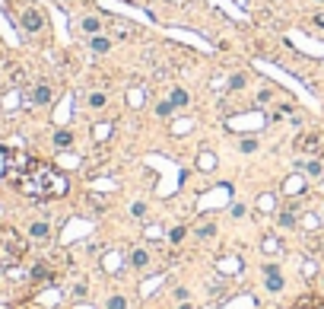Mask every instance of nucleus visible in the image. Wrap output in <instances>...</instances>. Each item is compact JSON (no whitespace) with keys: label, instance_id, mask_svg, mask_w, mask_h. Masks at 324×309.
Masks as SVG:
<instances>
[{"label":"nucleus","instance_id":"16","mask_svg":"<svg viewBox=\"0 0 324 309\" xmlns=\"http://www.w3.org/2000/svg\"><path fill=\"white\" fill-rule=\"evenodd\" d=\"M105 102H108V99H105V92H89V108H102Z\"/></svg>","mask_w":324,"mask_h":309},{"label":"nucleus","instance_id":"13","mask_svg":"<svg viewBox=\"0 0 324 309\" xmlns=\"http://www.w3.org/2000/svg\"><path fill=\"white\" fill-rule=\"evenodd\" d=\"M54 144L57 147H70V144H73V134L70 131H54Z\"/></svg>","mask_w":324,"mask_h":309},{"label":"nucleus","instance_id":"19","mask_svg":"<svg viewBox=\"0 0 324 309\" xmlns=\"http://www.w3.org/2000/svg\"><path fill=\"white\" fill-rule=\"evenodd\" d=\"M45 278H51L48 268H45V264H35V268H32V280H45Z\"/></svg>","mask_w":324,"mask_h":309},{"label":"nucleus","instance_id":"25","mask_svg":"<svg viewBox=\"0 0 324 309\" xmlns=\"http://www.w3.org/2000/svg\"><path fill=\"white\" fill-rule=\"evenodd\" d=\"M175 300H181V303H185V300H188V290L178 287V290H175Z\"/></svg>","mask_w":324,"mask_h":309},{"label":"nucleus","instance_id":"20","mask_svg":"<svg viewBox=\"0 0 324 309\" xmlns=\"http://www.w3.org/2000/svg\"><path fill=\"white\" fill-rule=\"evenodd\" d=\"M105 309H127V300H124V296H111Z\"/></svg>","mask_w":324,"mask_h":309},{"label":"nucleus","instance_id":"27","mask_svg":"<svg viewBox=\"0 0 324 309\" xmlns=\"http://www.w3.org/2000/svg\"><path fill=\"white\" fill-rule=\"evenodd\" d=\"M315 4H324V0H315Z\"/></svg>","mask_w":324,"mask_h":309},{"label":"nucleus","instance_id":"15","mask_svg":"<svg viewBox=\"0 0 324 309\" xmlns=\"http://www.w3.org/2000/svg\"><path fill=\"white\" fill-rule=\"evenodd\" d=\"M197 236L200 239H213L216 236V226H213V223H204V226H197Z\"/></svg>","mask_w":324,"mask_h":309},{"label":"nucleus","instance_id":"9","mask_svg":"<svg viewBox=\"0 0 324 309\" xmlns=\"http://www.w3.org/2000/svg\"><path fill=\"white\" fill-rule=\"evenodd\" d=\"M89 48H92V54H105V51H111V38H105V36H92Z\"/></svg>","mask_w":324,"mask_h":309},{"label":"nucleus","instance_id":"18","mask_svg":"<svg viewBox=\"0 0 324 309\" xmlns=\"http://www.w3.org/2000/svg\"><path fill=\"white\" fill-rule=\"evenodd\" d=\"M280 226H296V214L283 210V214H280Z\"/></svg>","mask_w":324,"mask_h":309},{"label":"nucleus","instance_id":"2","mask_svg":"<svg viewBox=\"0 0 324 309\" xmlns=\"http://www.w3.org/2000/svg\"><path fill=\"white\" fill-rule=\"evenodd\" d=\"M25 252V242L10 226H0V264H16Z\"/></svg>","mask_w":324,"mask_h":309},{"label":"nucleus","instance_id":"1","mask_svg":"<svg viewBox=\"0 0 324 309\" xmlns=\"http://www.w3.org/2000/svg\"><path fill=\"white\" fill-rule=\"evenodd\" d=\"M6 178L19 188L22 194H29V198H60V194H67V176L54 169L51 162H41L29 156V153L16 150V153H6Z\"/></svg>","mask_w":324,"mask_h":309},{"label":"nucleus","instance_id":"14","mask_svg":"<svg viewBox=\"0 0 324 309\" xmlns=\"http://www.w3.org/2000/svg\"><path fill=\"white\" fill-rule=\"evenodd\" d=\"M239 150L242 153H255L258 150V140H255V137H245V140H239Z\"/></svg>","mask_w":324,"mask_h":309},{"label":"nucleus","instance_id":"11","mask_svg":"<svg viewBox=\"0 0 324 309\" xmlns=\"http://www.w3.org/2000/svg\"><path fill=\"white\" fill-rule=\"evenodd\" d=\"M29 236H32V239H48V236H51V226L38 220V223H32V226H29Z\"/></svg>","mask_w":324,"mask_h":309},{"label":"nucleus","instance_id":"6","mask_svg":"<svg viewBox=\"0 0 324 309\" xmlns=\"http://www.w3.org/2000/svg\"><path fill=\"white\" fill-rule=\"evenodd\" d=\"M51 96H54V90H51L48 83H38V86L32 90V106H48Z\"/></svg>","mask_w":324,"mask_h":309},{"label":"nucleus","instance_id":"7","mask_svg":"<svg viewBox=\"0 0 324 309\" xmlns=\"http://www.w3.org/2000/svg\"><path fill=\"white\" fill-rule=\"evenodd\" d=\"M293 309H324V300L315 296V294H305V296H299L293 303Z\"/></svg>","mask_w":324,"mask_h":309},{"label":"nucleus","instance_id":"17","mask_svg":"<svg viewBox=\"0 0 324 309\" xmlns=\"http://www.w3.org/2000/svg\"><path fill=\"white\" fill-rule=\"evenodd\" d=\"M172 112H175V106H172V102H159V106H156V115H159V118H169Z\"/></svg>","mask_w":324,"mask_h":309},{"label":"nucleus","instance_id":"8","mask_svg":"<svg viewBox=\"0 0 324 309\" xmlns=\"http://www.w3.org/2000/svg\"><path fill=\"white\" fill-rule=\"evenodd\" d=\"M80 29L86 32V36H99L102 20H99V16H83V20H80Z\"/></svg>","mask_w":324,"mask_h":309},{"label":"nucleus","instance_id":"22","mask_svg":"<svg viewBox=\"0 0 324 309\" xmlns=\"http://www.w3.org/2000/svg\"><path fill=\"white\" fill-rule=\"evenodd\" d=\"M242 86H245V74H235L229 80V90H242Z\"/></svg>","mask_w":324,"mask_h":309},{"label":"nucleus","instance_id":"23","mask_svg":"<svg viewBox=\"0 0 324 309\" xmlns=\"http://www.w3.org/2000/svg\"><path fill=\"white\" fill-rule=\"evenodd\" d=\"M130 214H134V217H143V214H146V204H143V201H137L134 208H130Z\"/></svg>","mask_w":324,"mask_h":309},{"label":"nucleus","instance_id":"24","mask_svg":"<svg viewBox=\"0 0 324 309\" xmlns=\"http://www.w3.org/2000/svg\"><path fill=\"white\" fill-rule=\"evenodd\" d=\"M232 217H245V204H232Z\"/></svg>","mask_w":324,"mask_h":309},{"label":"nucleus","instance_id":"5","mask_svg":"<svg viewBox=\"0 0 324 309\" xmlns=\"http://www.w3.org/2000/svg\"><path fill=\"white\" fill-rule=\"evenodd\" d=\"M22 29H25V32H38V29H45V20H41V13L25 10V13H22Z\"/></svg>","mask_w":324,"mask_h":309},{"label":"nucleus","instance_id":"21","mask_svg":"<svg viewBox=\"0 0 324 309\" xmlns=\"http://www.w3.org/2000/svg\"><path fill=\"white\" fill-rule=\"evenodd\" d=\"M185 233H188L185 226H175L172 233H169V239H172V242H181V239H185Z\"/></svg>","mask_w":324,"mask_h":309},{"label":"nucleus","instance_id":"12","mask_svg":"<svg viewBox=\"0 0 324 309\" xmlns=\"http://www.w3.org/2000/svg\"><path fill=\"white\" fill-rule=\"evenodd\" d=\"M169 102H172L175 108H185V106H188L191 99H188V92H185V90L178 86V90H172V96H169Z\"/></svg>","mask_w":324,"mask_h":309},{"label":"nucleus","instance_id":"3","mask_svg":"<svg viewBox=\"0 0 324 309\" xmlns=\"http://www.w3.org/2000/svg\"><path fill=\"white\" fill-rule=\"evenodd\" d=\"M296 150L305 153V156H324V134L318 131H309L296 140Z\"/></svg>","mask_w":324,"mask_h":309},{"label":"nucleus","instance_id":"10","mask_svg":"<svg viewBox=\"0 0 324 309\" xmlns=\"http://www.w3.org/2000/svg\"><path fill=\"white\" fill-rule=\"evenodd\" d=\"M130 264H134V268H146V264H150V252H146V248H134V252H130Z\"/></svg>","mask_w":324,"mask_h":309},{"label":"nucleus","instance_id":"26","mask_svg":"<svg viewBox=\"0 0 324 309\" xmlns=\"http://www.w3.org/2000/svg\"><path fill=\"white\" fill-rule=\"evenodd\" d=\"M178 309H194V306H191V303H181V306H178Z\"/></svg>","mask_w":324,"mask_h":309},{"label":"nucleus","instance_id":"4","mask_svg":"<svg viewBox=\"0 0 324 309\" xmlns=\"http://www.w3.org/2000/svg\"><path fill=\"white\" fill-rule=\"evenodd\" d=\"M264 287L270 290V294H280V290H283V284H286V280H283V274H280V268H274V264H267V268H264Z\"/></svg>","mask_w":324,"mask_h":309}]
</instances>
